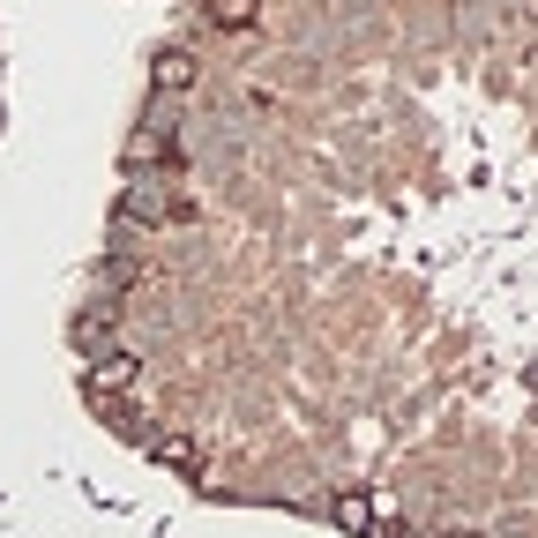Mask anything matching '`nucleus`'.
Here are the masks:
<instances>
[{"mask_svg": "<svg viewBox=\"0 0 538 538\" xmlns=\"http://www.w3.org/2000/svg\"><path fill=\"white\" fill-rule=\"evenodd\" d=\"M195 83V60L180 53V45H172V53H157V90H187Z\"/></svg>", "mask_w": 538, "mask_h": 538, "instance_id": "f257e3e1", "label": "nucleus"}, {"mask_svg": "<svg viewBox=\"0 0 538 538\" xmlns=\"http://www.w3.org/2000/svg\"><path fill=\"white\" fill-rule=\"evenodd\" d=\"M210 15H217L225 30H240V23H247V0H210Z\"/></svg>", "mask_w": 538, "mask_h": 538, "instance_id": "f03ea898", "label": "nucleus"}, {"mask_svg": "<svg viewBox=\"0 0 538 538\" xmlns=\"http://www.w3.org/2000/svg\"><path fill=\"white\" fill-rule=\"evenodd\" d=\"M449 538H479V531H449Z\"/></svg>", "mask_w": 538, "mask_h": 538, "instance_id": "7ed1b4c3", "label": "nucleus"}]
</instances>
